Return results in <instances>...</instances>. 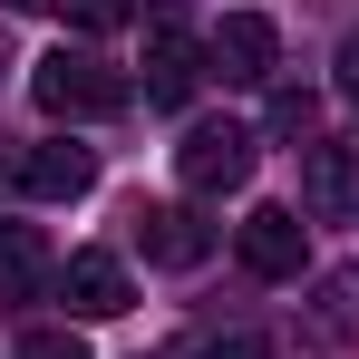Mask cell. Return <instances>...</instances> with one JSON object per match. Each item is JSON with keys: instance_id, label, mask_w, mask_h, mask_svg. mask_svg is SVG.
Wrapping results in <instances>:
<instances>
[{"instance_id": "3957f363", "label": "cell", "mask_w": 359, "mask_h": 359, "mask_svg": "<svg viewBox=\"0 0 359 359\" xmlns=\"http://www.w3.org/2000/svg\"><path fill=\"white\" fill-rule=\"evenodd\" d=\"M272 59H282V39H272L262 10H224V20L204 29V78H224V88H262Z\"/></svg>"}, {"instance_id": "5b68a950", "label": "cell", "mask_w": 359, "mask_h": 359, "mask_svg": "<svg viewBox=\"0 0 359 359\" xmlns=\"http://www.w3.org/2000/svg\"><path fill=\"white\" fill-rule=\"evenodd\" d=\"M126 233H136L146 262H165V272H194V262L214 252V224H204L194 204H136V214H126Z\"/></svg>"}, {"instance_id": "5bb4252c", "label": "cell", "mask_w": 359, "mask_h": 359, "mask_svg": "<svg viewBox=\"0 0 359 359\" xmlns=\"http://www.w3.org/2000/svg\"><path fill=\"white\" fill-rule=\"evenodd\" d=\"M311 88H272V136H311Z\"/></svg>"}, {"instance_id": "8fae6325", "label": "cell", "mask_w": 359, "mask_h": 359, "mask_svg": "<svg viewBox=\"0 0 359 359\" xmlns=\"http://www.w3.org/2000/svg\"><path fill=\"white\" fill-rule=\"evenodd\" d=\"M175 359H272V340L262 330H194V340H175Z\"/></svg>"}, {"instance_id": "6da1fadb", "label": "cell", "mask_w": 359, "mask_h": 359, "mask_svg": "<svg viewBox=\"0 0 359 359\" xmlns=\"http://www.w3.org/2000/svg\"><path fill=\"white\" fill-rule=\"evenodd\" d=\"M29 97L49 117H117L126 107V68L97 59V49H49V59L29 68Z\"/></svg>"}, {"instance_id": "9c48e42d", "label": "cell", "mask_w": 359, "mask_h": 359, "mask_svg": "<svg viewBox=\"0 0 359 359\" xmlns=\"http://www.w3.org/2000/svg\"><path fill=\"white\" fill-rule=\"evenodd\" d=\"M194 78H204V49L165 20V29L146 39V107H184V97H194Z\"/></svg>"}, {"instance_id": "7c38bea8", "label": "cell", "mask_w": 359, "mask_h": 359, "mask_svg": "<svg viewBox=\"0 0 359 359\" xmlns=\"http://www.w3.org/2000/svg\"><path fill=\"white\" fill-rule=\"evenodd\" d=\"M320 330H330V340L359 330V272H330V282H320Z\"/></svg>"}, {"instance_id": "30bf717a", "label": "cell", "mask_w": 359, "mask_h": 359, "mask_svg": "<svg viewBox=\"0 0 359 359\" xmlns=\"http://www.w3.org/2000/svg\"><path fill=\"white\" fill-rule=\"evenodd\" d=\"M39 282H59V262H49L39 224H0V301H29Z\"/></svg>"}, {"instance_id": "ba28073f", "label": "cell", "mask_w": 359, "mask_h": 359, "mask_svg": "<svg viewBox=\"0 0 359 359\" xmlns=\"http://www.w3.org/2000/svg\"><path fill=\"white\" fill-rule=\"evenodd\" d=\"M59 301H68V320H117L136 292H126L117 252H68V262H59Z\"/></svg>"}, {"instance_id": "52a82bcc", "label": "cell", "mask_w": 359, "mask_h": 359, "mask_svg": "<svg viewBox=\"0 0 359 359\" xmlns=\"http://www.w3.org/2000/svg\"><path fill=\"white\" fill-rule=\"evenodd\" d=\"M0 184H29L39 204H78V194L97 184V156L59 136V146H29V156H10V165H0Z\"/></svg>"}, {"instance_id": "9a60e30c", "label": "cell", "mask_w": 359, "mask_h": 359, "mask_svg": "<svg viewBox=\"0 0 359 359\" xmlns=\"http://www.w3.org/2000/svg\"><path fill=\"white\" fill-rule=\"evenodd\" d=\"M10 359H88V340H78V330H20Z\"/></svg>"}, {"instance_id": "277c9868", "label": "cell", "mask_w": 359, "mask_h": 359, "mask_svg": "<svg viewBox=\"0 0 359 359\" xmlns=\"http://www.w3.org/2000/svg\"><path fill=\"white\" fill-rule=\"evenodd\" d=\"M233 243H243V272H262V282H292L301 262H311V224H301V204H252Z\"/></svg>"}, {"instance_id": "8992f818", "label": "cell", "mask_w": 359, "mask_h": 359, "mask_svg": "<svg viewBox=\"0 0 359 359\" xmlns=\"http://www.w3.org/2000/svg\"><path fill=\"white\" fill-rule=\"evenodd\" d=\"M301 204L320 224H359V136H320L301 156Z\"/></svg>"}, {"instance_id": "e0dca14e", "label": "cell", "mask_w": 359, "mask_h": 359, "mask_svg": "<svg viewBox=\"0 0 359 359\" xmlns=\"http://www.w3.org/2000/svg\"><path fill=\"white\" fill-rule=\"evenodd\" d=\"M0 10H49V0H0Z\"/></svg>"}, {"instance_id": "4fadbf2b", "label": "cell", "mask_w": 359, "mask_h": 359, "mask_svg": "<svg viewBox=\"0 0 359 359\" xmlns=\"http://www.w3.org/2000/svg\"><path fill=\"white\" fill-rule=\"evenodd\" d=\"M59 10H68V29H88V39H107V29L136 20V0H59Z\"/></svg>"}, {"instance_id": "2e32d148", "label": "cell", "mask_w": 359, "mask_h": 359, "mask_svg": "<svg viewBox=\"0 0 359 359\" xmlns=\"http://www.w3.org/2000/svg\"><path fill=\"white\" fill-rule=\"evenodd\" d=\"M340 97H350V107H359V29H350V39H340Z\"/></svg>"}, {"instance_id": "7a4b0ae2", "label": "cell", "mask_w": 359, "mask_h": 359, "mask_svg": "<svg viewBox=\"0 0 359 359\" xmlns=\"http://www.w3.org/2000/svg\"><path fill=\"white\" fill-rule=\"evenodd\" d=\"M252 126H233V117H204V126H184V146H175V175H184V194H233V184H252Z\"/></svg>"}]
</instances>
